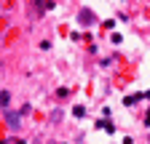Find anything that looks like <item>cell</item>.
<instances>
[{
  "label": "cell",
  "mask_w": 150,
  "mask_h": 144,
  "mask_svg": "<svg viewBox=\"0 0 150 144\" xmlns=\"http://www.w3.org/2000/svg\"><path fill=\"white\" fill-rule=\"evenodd\" d=\"M78 22H81V24H94V13H91V11H86V8H83V11H81V13H78Z\"/></svg>",
  "instance_id": "6da1fadb"
},
{
  "label": "cell",
  "mask_w": 150,
  "mask_h": 144,
  "mask_svg": "<svg viewBox=\"0 0 150 144\" xmlns=\"http://www.w3.org/2000/svg\"><path fill=\"white\" fill-rule=\"evenodd\" d=\"M97 128H105V131H110V134H112V131H115V125H112L110 120H99V123H97Z\"/></svg>",
  "instance_id": "7a4b0ae2"
},
{
  "label": "cell",
  "mask_w": 150,
  "mask_h": 144,
  "mask_svg": "<svg viewBox=\"0 0 150 144\" xmlns=\"http://www.w3.org/2000/svg\"><path fill=\"white\" fill-rule=\"evenodd\" d=\"M137 99H142V96H139V94H134V96H126V99H123V104H126V107H131Z\"/></svg>",
  "instance_id": "277c9868"
},
{
  "label": "cell",
  "mask_w": 150,
  "mask_h": 144,
  "mask_svg": "<svg viewBox=\"0 0 150 144\" xmlns=\"http://www.w3.org/2000/svg\"><path fill=\"white\" fill-rule=\"evenodd\" d=\"M145 120H147V123H150V115H147V117H145Z\"/></svg>",
  "instance_id": "52a82bcc"
},
{
  "label": "cell",
  "mask_w": 150,
  "mask_h": 144,
  "mask_svg": "<svg viewBox=\"0 0 150 144\" xmlns=\"http://www.w3.org/2000/svg\"><path fill=\"white\" fill-rule=\"evenodd\" d=\"M8 101H11V94H8V91H3V94H0V104H3V110L8 107Z\"/></svg>",
  "instance_id": "3957f363"
},
{
  "label": "cell",
  "mask_w": 150,
  "mask_h": 144,
  "mask_svg": "<svg viewBox=\"0 0 150 144\" xmlns=\"http://www.w3.org/2000/svg\"><path fill=\"white\" fill-rule=\"evenodd\" d=\"M8 125H11V128H16V125H19V115H8Z\"/></svg>",
  "instance_id": "5b68a950"
},
{
  "label": "cell",
  "mask_w": 150,
  "mask_h": 144,
  "mask_svg": "<svg viewBox=\"0 0 150 144\" xmlns=\"http://www.w3.org/2000/svg\"><path fill=\"white\" fill-rule=\"evenodd\" d=\"M72 115H75V117H83V115H86V110H83V107H75Z\"/></svg>",
  "instance_id": "8992f818"
}]
</instances>
